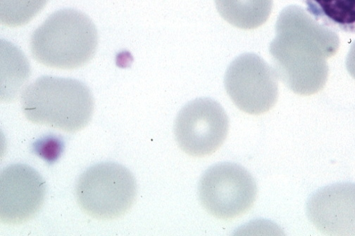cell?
<instances>
[{
    "instance_id": "3957f363",
    "label": "cell",
    "mask_w": 355,
    "mask_h": 236,
    "mask_svg": "<svg viewBox=\"0 0 355 236\" xmlns=\"http://www.w3.org/2000/svg\"><path fill=\"white\" fill-rule=\"evenodd\" d=\"M98 45L97 28L85 14L72 9L51 15L31 37L33 57L53 69L80 68L94 57Z\"/></svg>"
},
{
    "instance_id": "5b68a950",
    "label": "cell",
    "mask_w": 355,
    "mask_h": 236,
    "mask_svg": "<svg viewBox=\"0 0 355 236\" xmlns=\"http://www.w3.org/2000/svg\"><path fill=\"white\" fill-rule=\"evenodd\" d=\"M257 195L254 177L236 163H219L209 167L198 184L202 206L220 219H233L245 214L254 205Z\"/></svg>"
},
{
    "instance_id": "8fae6325",
    "label": "cell",
    "mask_w": 355,
    "mask_h": 236,
    "mask_svg": "<svg viewBox=\"0 0 355 236\" xmlns=\"http://www.w3.org/2000/svg\"><path fill=\"white\" fill-rule=\"evenodd\" d=\"M307 13L334 31L355 34V0H301Z\"/></svg>"
},
{
    "instance_id": "8992f818",
    "label": "cell",
    "mask_w": 355,
    "mask_h": 236,
    "mask_svg": "<svg viewBox=\"0 0 355 236\" xmlns=\"http://www.w3.org/2000/svg\"><path fill=\"white\" fill-rule=\"evenodd\" d=\"M225 84L234 104L250 115L268 112L278 100L275 71L253 53L241 55L232 62L226 72Z\"/></svg>"
},
{
    "instance_id": "4fadbf2b",
    "label": "cell",
    "mask_w": 355,
    "mask_h": 236,
    "mask_svg": "<svg viewBox=\"0 0 355 236\" xmlns=\"http://www.w3.org/2000/svg\"><path fill=\"white\" fill-rule=\"evenodd\" d=\"M33 148L35 154L49 163L53 164L60 158L64 145L60 138L48 136L36 141Z\"/></svg>"
},
{
    "instance_id": "7a4b0ae2",
    "label": "cell",
    "mask_w": 355,
    "mask_h": 236,
    "mask_svg": "<svg viewBox=\"0 0 355 236\" xmlns=\"http://www.w3.org/2000/svg\"><path fill=\"white\" fill-rule=\"evenodd\" d=\"M22 111L31 122L75 133L91 122L93 94L73 79L42 76L28 86L21 97Z\"/></svg>"
},
{
    "instance_id": "5bb4252c",
    "label": "cell",
    "mask_w": 355,
    "mask_h": 236,
    "mask_svg": "<svg viewBox=\"0 0 355 236\" xmlns=\"http://www.w3.org/2000/svg\"><path fill=\"white\" fill-rule=\"evenodd\" d=\"M345 64L348 73L355 80V40L351 44Z\"/></svg>"
},
{
    "instance_id": "52a82bcc",
    "label": "cell",
    "mask_w": 355,
    "mask_h": 236,
    "mask_svg": "<svg viewBox=\"0 0 355 236\" xmlns=\"http://www.w3.org/2000/svg\"><path fill=\"white\" fill-rule=\"evenodd\" d=\"M230 129L228 116L217 102L197 99L178 114L174 134L178 145L188 155L204 157L224 144Z\"/></svg>"
},
{
    "instance_id": "ba28073f",
    "label": "cell",
    "mask_w": 355,
    "mask_h": 236,
    "mask_svg": "<svg viewBox=\"0 0 355 236\" xmlns=\"http://www.w3.org/2000/svg\"><path fill=\"white\" fill-rule=\"evenodd\" d=\"M46 195V182L31 167L5 168L0 174V220L8 225L27 222L38 213Z\"/></svg>"
},
{
    "instance_id": "30bf717a",
    "label": "cell",
    "mask_w": 355,
    "mask_h": 236,
    "mask_svg": "<svg viewBox=\"0 0 355 236\" xmlns=\"http://www.w3.org/2000/svg\"><path fill=\"white\" fill-rule=\"evenodd\" d=\"M216 9L232 26L252 30L268 20L273 8V0H215Z\"/></svg>"
},
{
    "instance_id": "277c9868",
    "label": "cell",
    "mask_w": 355,
    "mask_h": 236,
    "mask_svg": "<svg viewBox=\"0 0 355 236\" xmlns=\"http://www.w3.org/2000/svg\"><path fill=\"white\" fill-rule=\"evenodd\" d=\"M137 193L135 177L127 168L114 163L89 168L76 185L81 210L99 220L116 219L125 215L135 204Z\"/></svg>"
},
{
    "instance_id": "7c38bea8",
    "label": "cell",
    "mask_w": 355,
    "mask_h": 236,
    "mask_svg": "<svg viewBox=\"0 0 355 236\" xmlns=\"http://www.w3.org/2000/svg\"><path fill=\"white\" fill-rule=\"evenodd\" d=\"M49 0H0V22L19 27L31 21L46 6Z\"/></svg>"
},
{
    "instance_id": "9c48e42d",
    "label": "cell",
    "mask_w": 355,
    "mask_h": 236,
    "mask_svg": "<svg viewBox=\"0 0 355 236\" xmlns=\"http://www.w3.org/2000/svg\"><path fill=\"white\" fill-rule=\"evenodd\" d=\"M306 215L325 235L355 236V183H340L320 188L309 199Z\"/></svg>"
},
{
    "instance_id": "6da1fadb",
    "label": "cell",
    "mask_w": 355,
    "mask_h": 236,
    "mask_svg": "<svg viewBox=\"0 0 355 236\" xmlns=\"http://www.w3.org/2000/svg\"><path fill=\"white\" fill-rule=\"evenodd\" d=\"M339 47L340 38L334 30L301 7L291 6L279 16L270 52L278 78L298 96H310L325 87L327 60Z\"/></svg>"
}]
</instances>
